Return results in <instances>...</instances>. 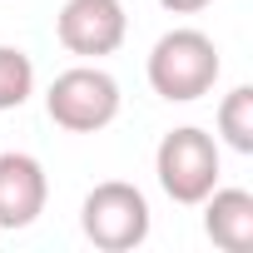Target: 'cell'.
<instances>
[{
    "label": "cell",
    "instance_id": "cell-1",
    "mask_svg": "<svg viewBox=\"0 0 253 253\" xmlns=\"http://www.w3.org/2000/svg\"><path fill=\"white\" fill-rule=\"evenodd\" d=\"M218 70H223L218 45L204 30H169L149 50V84L169 104H189V99L209 94L213 80H218Z\"/></svg>",
    "mask_w": 253,
    "mask_h": 253
},
{
    "label": "cell",
    "instance_id": "cell-2",
    "mask_svg": "<svg viewBox=\"0 0 253 253\" xmlns=\"http://www.w3.org/2000/svg\"><path fill=\"white\" fill-rule=\"evenodd\" d=\"M80 228L94 248L104 253H129L149 238V199L124 184V179H109V184H94L84 194V209H80Z\"/></svg>",
    "mask_w": 253,
    "mask_h": 253
},
{
    "label": "cell",
    "instance_id": "cell-3",
    "mask_svg": "<svg viewBox=\"0 0 253 253\" xmlns=\"http://www.w3.org/2000/svg\"><path fill=\"white\" fill-rule=\"evenodd\" d=\"M154 174H159V189L174 199V204H204L218 184V144L213 134L194 129H169L159 139V154H154Z\"/></svg>",
    "mask_w": 253,
    "mask_h": 253
},
{
    "label": "cell",
    "instance_id": "cell-4",
    "mask_svg": "<svg viewBox=\"0 0 253 253\" xmlns=\"http://www.w3.org/2000/svg\"><path fill=\"white\" fill-rule=\"evenodd\" d=\"M45 109L60 129L94 134L104 124H114V114H119V84H114V75H104L94 65H75V70L55 75V84L45 94Z\"/></svg>",
    "mask_w": 253,
    "mask_h": 253
},
{
    "label": "cell",
    "instance_id": "cell-5",
    "mask_svg": "<svg viewBox=\"0 0 253 253\" xmlns=\"http://www.w3.org/2000/svg\"><path fill=\"white\" fill-rule=\"evenodd\" d=\"M60 45L80 60H99L114 55L124 45V30H129V15H124L119 0H65L60 10Z\"/></svg>",
    "mask_w": 253,
    "mask_h": 253
},
{
    "label": "cell",
    "instance_id": "cell-6",
    "mask_svg": "<svg viewBox=\"0 0 253 253\" xmlns=\"http://www.w3.org/2000/svg\"><path fill=\"white\" fill-rule=\"evenodd\" d=\"M50 179L35 154H0V228H30L45 213Z\"/></svg>",
    "mask_w": 253,
    "mask_h": 253
},
{
    "label": "cell",
    "instance_id": "cell-7",
    "mask_svg": "<svg viewBox=\"0 0 253 253\" xmlns=\"http://www.w3.org/2000/svg\"><path fill=\"white\" fill-rule=\"evenodd\" d=\"M204 233L223 253L253 248V194L248 189H213L204 199Z\"/></svg>",
    "mask_w": 253,
    "mask_h": 253
},
{
    "label": "cell",
    "instance_id": "cell-8",
    "mask_svg": "<svg viewBox=\"0 0 253 253\" xmlns=\"http://www.w3.org/2000/svg\"><path fill=\"white\" fill-rule=\"evenodd\" d=\"M218 134H223L228 149L253 154V89L248 84H238L233 94H223V104H218Z\"/></svg>",
    "mask_w": 253,
    "mask_h": 253
},
{
    "label": "cell",
    "instance_id": "cell-9",
    "mask_svg": "<svg viewBox=\"0 0 253 253\" xmlns=\"http://www.w3.org/2000/svg\"><path fill=\"white\" fill-rule=\"evenodd\" d=\"M35 94V65L20 45H0V109H20Z\"/></svg>",
    "mask_w": 253,
    "mask_h": 253
},
{
    "label": "cell",
    "instance_id": "cell-10",
    "mask_svg": "<svg viewBox=\"0 0 253 253\" xmlns=\"http://www.w3.org/2000/svg\"><path fill=\"white\" fill-rule=\"evenodd\" d=\"M164 10H174V15H194V10H204V5H213V0H159Z\"/></svg>",
    "mask_w": 253,
    "mask_h": 253
}]
</instances>
